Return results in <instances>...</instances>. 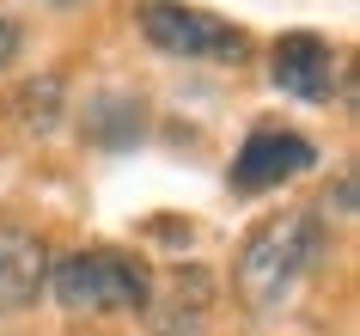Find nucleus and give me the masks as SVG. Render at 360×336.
Instances as JSON below:
<instances>
[{"label":"nucleus","mask_w":360,"mask_h":336,"mask_svg":"<svg viewBox=\"0 0 360 336\" xmlns=\"http://www.w3.org/2000/svg\"><path fill=\"white\" fill-rule=\"evenodd\" d=\"M318 166V147L305 141L300 129H281V123H257V129L238 141L226 166V189L232 196H269V189L293 184Z\"/></svg>","instance_id":"20e7f679"},{"label":"nucleus","mask_w":360,"mask_h":336,"mask_svg":"<svg viewBox=\"0 0 360 336\" xmlns=\"http://www.w3.org/2000/svg\"><path fill=\"white\" fill-rule=\"evenodd\" d=\"M134 31L177 61H214V68H238L250 56V31L245 25L220 19L214 6L195 0H141L134 6Z\"/></svg>","instance_id":"7ed1b4c3"},{"label":"nucleus","mask_w":360,"mask_h":336,"mask_svg":"<svg viewBox=\"0 0 360 336\" xmlns=\"http://www.w3.org/2000/svg\"><path fill=\"white\" fill-rule=\"evenodd\" d=\"M323 214L354 220V166H342V171H336V189H323Z\"/></svg>","instance_id":"9d476101"},{"label":"nucleus","mask_w":360,"mask_h":336,"mask_svg":"<svg viewBox=\"0 0 360 336\" xmlns=\"http://www.w3.org/2000/svg\"><path fill=\"white\" fill-rule=\"evenodd\" d=\"M323 257H330L323 214L318 208H281V214L257 220L238 239V251H232V299L250 318H275Z\"/></svg>","instance_id":"f257e3e1"},{"label":"nucleus","mask_w":360,"mask_h":336,"mask_svg":"<svg viewBox=\"0 0 360 336\" xmlns=\"http://www.w3.org/2000/svg\"><path fill=\"white\" fill-rule=\"evenodd\" d=\"M269 80L275 92L300 98V104H330V98L348 86V68H342V49L318 31H281L269 43Z\"/></svg>","instance_id":"39448f33"},{"label":"nucleus","mask_w":360,"mask_h":336,"mask_svg":"<svg viewBox=\"0 0 360 336\" xmlns=\"http://www.w3.org/2000/svg\"><path fill=\"white\" fill-rule=\"evenodd\" d=\"M49 287V244L31 226L0 220V318L31 312Z\"/></svg>","instance_id":"0eeeda50"},{"label":"nucleus","mask_w":360,"mask_h":336,"mask_svg":"<svg viewBox=\"0 0 360 336\" xmlns=\"http://www.w3.org/2000/svg\"><path fill=\"white\" fill-rule=\"evenodd\" d=\"M19 49H25V25L13 19V13H0V74L19 61Z\"/></svg>","instance_id":"9b49d317"},{"label":"nucleus","mask_w":360,"mask_h":336,"mask_svg":"<svg viewBox=\"0 0 360 336\" xmlns=\"http://www.w3.org/2000/svg\"><path fill=\"white\" fill-rule=\"evenodd\" d=\"M153 275L147 257H134L122 244H86V251H68V257H49V287L61 312H79V318H98V312H147Z\"/></svg>","instance_id":"f03ea898"},{"label":"nucleus","mask_w":360,"mask_h":336,"mask_svg":"<svg viewBox=\"0 0 360 336\" xmlns=\"http://www.w3.org/2000/svg\"><path fill=\"white\" fill-rule=\"evenodd\" d=\"M79 141L98 153H134L141 141H147V98L134 92V86H98V92H86V104H79Z\"/></svg>","instance_id":"423d86ee"},{"label":"nucleus","mask_w":360,"mask_h":336,"mask_svg":"<svg viewBox=\"0 0 360 336\" xmlns=\"http://www.w3.org/2000/svg\"><path fill=\"white\" fill-rule=\"evenodd\" d=\"M6 111L19 116L25 135H56V123L68 116V74H31L13 86V98H6Z\"/></svg>","instance_id":"1a4fd4ad"},{"label":"nucleus","mask_w":360,"mask_h":336,"mask_svg":"<svg viewBox=\"0 0 360 336\" xmlns=\"http://www.w3.org/2000/svg\"><path fill=\"white\" fill-rule=\"evenodd\" d=\"M208 312H214V275L202 269V263H184L165 294L153 287V299H147L153 336H202Z\"/></svg>","instance_id":"6e6552de"},{"label":"nucleus","mask_w":360,"mask_h":336,"mask_svg":"<svg viewBox=\"0 0 360 336\" xmlns=\"http://www.w3.org/2000/svg\"><path fill=\"white\" fill-rule=\"evenodd\" d=\"M43 6H86V0H43Z\"/></svg>","instance_id":"f8f14e48"}]
</instances>
